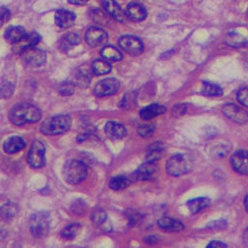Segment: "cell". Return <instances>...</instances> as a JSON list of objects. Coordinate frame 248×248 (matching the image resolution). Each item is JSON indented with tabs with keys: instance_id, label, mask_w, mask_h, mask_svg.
Segmentation results:
<instances>
[{
	"instance_id": "1",
	"label": "cell",
	"mask_w": 248,
	"mask_h": 248,
	"mask_svg": "<svg viewBox=\"0 0 248 248\" xmlns=\"http://www.w3.org/2000/svg\"><path fill=\"white\" fill-rule=\"evenodd\" d=\"M42 117V111L29 103H19L9 111V119L15 125L21 126L26 123L37 122Z\"/></svg>"
},
{
	"instance_id": "2",
	"label": "cell",
	"mask_w": 248,
	"mask_h": 248,
	"mask_svg": "<svg viewBox=\"0 0 248 248\" xmlns=\"http://www.w3.org/2000/svg\"><path fill=\"white\" fill-rule=\"evenodd\" d=\"M72 125V118L67 114L54 115L46 118L41 124V132L45 135H58L67 132Z\"/></svg>"
},
{
	"instance_id": "3",
	"label": "cell",
	"mask_w": 248,
	"mask_h": 248,
	"mask_svg": "<svg viewBox=\"0 0 248 248\" xmlns=\"http://www.w3.org/2000/svg\"><path fill=\"white\" fill-rule=\"evenodd\" d=\"M63 175L66 182L72 185H78L87 178L88 167L84 162L79 160H70L65 164Z\"/></svg>"
},
{
	"instance_id": "4",
	"label": "cell",
	"mask_w": 248,
	"mask_h": 248,
	"mask_svg": "<svg viewBox=\"0 0 248 248\" xmlns=\"http://www.w3.org/2000/svg\"><path fill=\"white\" fill-rule=\"evenodd\" d=\"M193 167V159L187 154H176L172 156L166 165L168 174L182 176L189 173Z\"/></svg>"
},
{
	"instance_id": "5",
	"label": "cell",
	"mask_w": 248,
	"mask_h": 248,
	"mask_svg": "<svg viewBox=\"0 0 248 248\" xmlns=\"http://www.w3.org/2000/svg\"><path fill=\"white\" fill-rule=\"evenodd\" d=\"M50 229V215L46 212H38L30 217V231L36 237L45 236Z\"/></svg>"
},
{
	"instance_id": "6",
	"label": "cell",
	"mask_w": 248,
	"mask_h": 248,
	"mask_svg": "<svg viewBox=\"0 0 248 248\" xmlns=\"http://www.w3.org/2000/svg\"><path fill=\"white\" fill-rule=\"evenodd\" d=\"M45 145L41 141H34L32 143V146L27 155V162L32 168H42L46 159H45Z\"/></svg>"
},
{
	"instance_id": "7",
	"label": "cell",
	"mask_w": 248,
	"mask_h": 248,
	"mask_svg": "<svg viewBox=\"0 0 248 248\" xmlns=\"http://www.w3.org/2000/svg\"><path fill=\"white\" fill-rule=\"evenodd\" d=\"M119 46L123 51H125L127 54L132 56H138L144 50V46L141 40L131 35H125L121 37L119 39Z\"/></svg>"
},
{
	"instance_id": "8",
	"label": "cell",
	"mask_w": 248,
	"mask_h": 248,
	"mask_svg": "<svg viewBox=\"0 0 248 248\" xmlns=\"http://www.w3.org/2000/svg\"><path fill=\"white\" fill-rule=\"evenodd\" d=\"M20 55L22 56V59L25 62L26 65L31 66V67H35V68L40 67L41 65H43L45 63V61H46L45 52L36 48V47L29 48Z\"/></svg>"
},
{
	"instance_id": "9",
	"label": "cell",
	"mask_w": 248,
	"mask_h": 248,
	"mask_svg": "<svg viewBox=\"0 0 248 248\" xmlns=\"http://www.w3.org/2000/svg\"><path fill=\"white\" fill-rule=\"evenodd\" d=\"M120 87L119 81L116 78H106L100 80L94 88V93L97 96H108L117 93Z\"/></svg>"
},
{
	"instance_id": "10",
	"label": "cell",
	"mask_w": 248,
	"mask_h": 248,
	"mask_svg": "<svg viewBox=\"0 0 248 248\" xmlns=\"http://www.w3.org/2000/svg\"><path fill=\"white\" fill-rule=\"evenodd\" d=\"M223 114L236 123H245L248 121V112L242 108L229 103L222 108Z\"/></svg>"
},
{
	"instance_id": "11",
	"label": "cell",
	"mask_w": 248,
	"mask_h": 248,
	"mask_svg": "<svg viewBox=\"0 0 248 248\" xmlns=\"http://www.w3.org/2000/svg\"><path fill=\"white\" fill-rule=\"evenodd\" d=\"M231 163L235 172L241 175H248V151L240 150L235 152L231 159Z\"/></svg>"
},
{
	"instance_id": "12",
	"label": "cell",
	"mask_w": 248,
	"mask_h": 248,
	"mask_svg": "<svg viewBox=\"0 0 248 248\" xmlns=\"http://www.w3.org/2000/svg\"><path fill=\"white\" fill-rule=\"evenodd\" d=\"M108 33L99 27H91L86 33V41L91 47H97L106 43Z\"/></svg>"
},
{
	"instance_id": "13",
	"label": "cell",
	"mask_w": 248,
	"mask_h": 248,
	"mask_svg": "<svg viewBox=\"0 0 248 248\" xmlns=\"http://www.w3.org/2000/svg\"><path fill=\"white\" fill-rule=\"evenodd\" d=\"M40 35L36 32H32L29 34H26L21 40L18 41L17 43L13 44V51L16 54H21L25 50L35 47L40 41Z\"/></svg>"
},
{
	"instance_id": "14",
	"label": "cell",
	"mask_w": 248,
	"mask_h": 248,
	"mask_svg": "<svg viewBox=\"0 0 248 248\" xmlns=\"http://www.w3.org/2000/svg\"><path fill=\"white\" fill-rule=\"evenodd\" d=\"M157 171L155 162H144L141 166L132 174V178L135 181H144L150 179Z\"/></svg>"
},
{
	"instance_id": "15",
	"label": "cell",
	"mask_w": 248,
	"mask_h": 248,
	"mask_svg": "<svg viewBox=\"0 0 248 248\" xmlns=\"http://www.w3.org/2000/svg\"><path fill=\"white\" fill-rule=\"evenodd\" d=\"M101 3L103 8L107 11V13L114 18L116 21L123 22L124 18H125V13L123 12L119 4L115 0H101Z\"/></svg>"
},
{
	"instance_id": "16",
	"label": "cell",
	"mask_w": 248,
	"mask_h": 248,
	"mask_svg": "<svg viewBox=\"0 0 248 248\" xmlns=\"http://www.w3.org/2000/svg\"><path fill=\"white\" fill-rule=\"evenodd\" d=\"M55 20H56V24L59 27L66 29L74 25L76 21V15L71 11H68L65 9H60L56 12Z\"/></svg>"
},
{
	"instance_id": "17",
	"label": "cell",
	"mask_w": 248,
	"mask_h": 248,
	"mask_svg": "<svg viewBox=\"0 0 248 248\" xmlns=\"http://www.w3.org/2000/svg\"><path fill=\"white\" fill-rule=\"evenodd\" d=\"M125 16L133 22H140L146 18L147 12L141 4L131 3L126 7Z\"/></svg>"
},
{
	"instance_id": "18",
	"label": "cell",
	"mask_w": 248,
	"mask_h": 248,
	"mask_svg": "<svg viewBox=\"0 0 248 248\" xmlns=\"http://www.w3.org/2000/svg\"><path fill=\"white\" fill-rule=\"evenodd\" d=\"M26 146V142L20 136L9 137L3 144V149L8 154H14L22 151Z\"/></svg>"
},
{
	"instance_id": "19",
	"label": "cell",
	"mask_w": 248,
	"mask_h": 248,
	"mask_svg": "<svg viewBox=\"0 0 248 248\" xmlns=\"http://www.w3.org/2000/svg\"><path fill=\"white\" fill-rule=\"evenodd\" d=\"M158 225L160 229H162L165 232H179L184 230V224L175 218L164 217L158 220Z\"/></svg>"
},
{
	"instance_id": "20",
	"label": "cell",
	"mask_w": 248,
	"mask_h": 248,
	"mask_svg": "<svg viewBox=\"0 0 248 248\" xmlns=\"http://www.w3.org/2000/svg\"><path fill=\"white\" fill-rule=\"evenodd\" d=\"M105 131L111 139H122L127 133L126 128L116 121L108 122L105 126Z\"/></svg>"
},
{
	"instance_id": "21",
	"label": "cell",
	"mask_w": 248,
	"mask_h": 248,
	"mask_svg": "<svg viewBox=\"0 0 248 248\" xmlns=\"http://www.w3.org/2000/svg\"><path fill=\"white\" fill-rule=\"evenodd\" d=\"M165 153V147L162 143L155 142L147 148L145 161L147 162H156L161 159Z\"/></svg>"
},
{
	"instance_id": "22",
	"label": "cell",
	"mask_w": 248,
	"mask_h": 248,
	"mask_svg": "<svg viewBox=\"0 0 248 248\" xmlns=\"http://www.w3.org/2000/svg\"><path fill=\"white\" fill-rule=\"evenodd\" d=\"M26 30L22 26H11L5 32V40L10 44H15L26 35Z\"/></svg>"
},
{
	"instance_id": "23",
	"label": "cell",
	"mask_w": 248,
	"mask_h": 248,
	"mask_svg": "<svg viewBox=\"0 0 248 248\" xmlns=\"http://www.w3.org/2000/svg\"><path fill=\"white\" fill-rule=\"evenodd\" d=\"M79 43V36L77 33H68L60 40L59 48L61 51L68 52Z\"/></svg>"
},
{
	"instance_id": "24",
	"label": "cell",
	"mask_w": 248,
	"mask_h": 248,
	"mask_svg": "<svg viewBox=\"0 0 248 248\" xmlns=\"http://www.w3.org/2000/svg\"><path fill=\"white\" fill-rule=\"evenodd\" d=\"M166 112V108L160 105H151L140 111V117L143 120H150L160 114Z\"/></svg>"
},
{
	"instance_id": "25",
	"label": "cell",
	"mask_w": 248,
	"mask_h": 248,
	"mask_svg": "<svg viewBox=\"0 0 248 248\" xmlns=\"http://www.w3.org/2000/svg\"><path fill=\"white\" fill-rule=\"evenodd\" d=\"M210 199L208 198H197L188 202L187 206L192 214H198L210 204Z\"/></svg>"
},
{
	"instance_id": "26",
	"label": "cell",
	"mask_w": 248,
	"mask_h": 248,
	"mask_svg": "<svg viewBox=\"0 0 248 248\" xmlns=\"http://www.w3.org/2000/svg\"><path fill=\"white\" fill-rule=\"evenodd\" d=\"M92 70H93V73L97 76L107 75L111 71V65L105 59L95 60L92 65Z\"/></svg>"
},
{
	"instance_id": "27",
	"label": "cell",
	"mask_w": 248,
	"mask_h": 248,
	"mask_svg": "<svg viewBox=\"0 0 248 248\" xmlns=\"http://www.w3.org/2000/svg\"><path fill=\"white\" fill-rule=\"evenodd\" d=\"M102 58L108 62H117L122 59L121 52L113 46H107L100 52Z\"/></svg>"
},
{
	"instance_id": "28",
	"label": "cell",
	"mask_w": 248,
	"mask_h": 248,
	"mask_svg": "<svg viewBox=\"0 0 248 248\" xmlns=\"http://www.w3.org/2000/svg\"><path fill=\"white\" fill-rule=\"evenodd\" d=\"M129 185H130V179L124 176L113 177L109 182L110 189L114 191H120V190L126 189Z\"/></svg>"
},
{
	"instance_id": "29",
	"label": "cell",
	"mask_w": 248,
	"mask_h": 248,
	"mask_svg": "<svg viewBox=\"0 0 248 248\" xmlns=\"http://www.w3.org/2000/svg\"><path fill=\"white\" fill-rule=\"evenodd\" d=\"M17 206L14 203L8 202L0 209V216H1L5 220H10L17 215Z\"/></svg>"
},
{
	"instance_id": "30",
	"label": "cell",
	"mask_w": 248,
	"mask_h": 248,
	"mask_svg": "<svg viewBox=\"0 0 248 248\" xmlns=\"http://www.w3.org/2000/svg\"><path fill=\"white\" fill-rule=\"evenodd\" d=\"M202 93L209 96H219L222 94V90L217 85L211 84V82L208 81H203V88Z\"/></svg>"
},
{
	"instance_id": "31",
	"label": "cell",
	"mask_w": 248,
	"mask_h": 248,
	"mask_svg": "<svg viewBox=\"0 0 248 248\" xmlns=\"http://www.w3.org/2000/svg\"><path fill=\"white\" fill-rule=\"evenodd\" d=\"M79 230H80L79 223H72V224L66 226L65 229L62 231L61 234L65 239H69V240L74 239L78 235Z\"/></svg>"
},
{
	"instance_id": "32",
	"label": "cell",
	"mask_w": 248,
	"mask_h": 248,
	"mask_svg": "<svg viewBox=\"0 0 248 248\" xmlns=\"http://www.w3.org/2000/svg\"><path fill=\"white\" fill-rule=\"evenodd\" d=\"M14 87L9 81L3 79L0 81V98H7L12 95Z\"/></svg>"
},
{
	"instance_id": "33",
	"label": "cell",
	"mask_w": 248,
	"mask_h": 248,
	"mask_svg": "<svg viewBox=\"0 0 248 248\" xmlns=\"http://www.w3.org/2000/svg\"><path fill=\"white\" fill-rule=\"evenodd\" d=\"M92 219L96 225H100L107 219V213L102 209H95L92 214Z\"/></svg>"
},
{
	"instance_id": "34",
	"label": "cell",
	"mask_w": 248,
	"mask_h": 248,
	"mask_svg": "<svg viewBox=\"0 0 248 248\" xmlns=\"http://www.w3.org/2000/svg\"><path fill=\"white\" fill-rule=\"evenodd\" d=\"M72 211L78 216H85L87 213V204L84 201L78 200L73 203Z\"/></svg>"
},
{
	"instance_id": "35",
	"label": "cell",
	"mask_w": 248,
	"mask_h": 248,
	"mask_svg": "<svg viewBox=\"0 0 248 248\" xmlns=\"http://www.w3.org/2000/svg\"><path fill=\"white\" fill-rule=\"evenodd\" d=\"M74 92H75V86H74V84H72V82H70V81L63 82V84L60 86L61 94L71 95V94L74 93Z\"/></svg>"
},
{
	"instance_id": "36",
	"label": "cell",
	"mask_w": 248,
	"mask_h": 248,
	"mask_svg": "<svg viewBox=\"0 0 248 248\" xmlns=\"http://www.w3.org/2000/svg\"><path fill=\"white\" fill-rule=\"evenodd\" d=\"M237 100L244 107H248V88L241 89L237 93Z\"/></svg>"
},
{
	"instance_id": "37",
	"label": "cell",
	"mask_w": 248,
	"mask_h": 248,
	"mask_svg": "<svg viewBox=\"0 0 248 248\" xmlns=\"http://www.w3.org/2000/svg\"><path fill=\"white\" fill-rule=\"evenodd\" d=\"M138 133L142 137H149L154 133V126L153 125H142L138 128Z\"/></svg>"
},
{
	"instance_id": "38",
	"label": "cell",
	"mask_w": 248,
	"mask_h": 248,
	"mask_svg": "<svg viewBox=\"0 0 248 248\" xmlns=\"http://www.w3.org/2000/svg\"><path fill=\"white\" fill-rule=\"evenodd\" d=\"M10 18V11L5 7H0V27L6 23Z\"/></svg>"
},
{
	"instance_id": "39",
	"label": "cell",
	"mask_w": 248,
	"mask_h": 248,
	"mask_svg": "<svg viewBox=\"0 0 248 248\" xmlns=\"http://www.w3.org/2000/svg\"><path fill=\"white\" fill-rule=\"evenodd\" d=\"M185 110H186L185 106H176L173 109V114L176 115V116H179V115L184 114Z\"/></svg>"
},
{
	"instance_id": "40",
	"label": "cell",
	"mask_w": 248,
	"mask_h": 248,
	"mask_svg": "<svg viewBox=\"0 0 248 248\" xmlns=\"http://www.w3.org/2000/svg\"><path fill=\"white\" fill-rule=\"evenodd\" d=\"M89 1L90 0H69V2L74 5H84Z\"/></svg>"
},
{
	"instance_id": "41",
	"label": "cell",
	"mask_w": 248,
	"mask_h": 248,
	"mask_svg": "<svg viewBox=\"0 0 248 248\" xmlns=\"http://www.w3.org/2000/svg\"><path fill=\"white\" fill-rule=\"evenodd\" d=\"M208 247H210V248H213V247H226V244H224V243H222L220 241H212L208 245Z\"/></svg>"
},
{
	"instance_id": "42",
	"label": "cell",
	"mask_w": 248,
	"mask_h": 248,
	"mask_svg": "<svg viewBox=\"0 0 248 248\" xmlns=\"http://www.w3.org/2000/svg\"><path fill=\"white\" fill-rule=\"evenodd\" d=\"M6 236H7V231L4 230L3 227L0 226V240L4 239Z\"/></svg>"
},
{
	"instance_id": "43",
	"label": "cell",
	"mask_w": 248,
	"mask_h": 248,
	"mask_svg": "<svg viewBox=\"0 0 248 248\" xmlns=\"http://www.w3.org/2000/svg\"><path fill=\"white\" fill-rule=\"evenodd\" d=\"M243 241L246 245H248V227L245 230V232L243 233Z\"/></svg>"
},
{
	"instance_id": "44",
	"label": "cell",
	"mask_w": 248,
	"mask_h": 248,
	"mask_svg": "<svg viewBox=\"0 0 248 248\" xmlns=\"http://www.w3.org/2000/svg\"><path fill=\"white\" fill-rule=\"evenodd\" d=\"M244 205H245L246 212L248 213V195H246V197H245V199H244Z\"/></svg>"
}]
</instances>
